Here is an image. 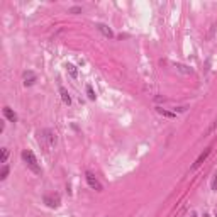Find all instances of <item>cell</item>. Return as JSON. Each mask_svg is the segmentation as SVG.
I'll use <instances>...</instances> for the list:
<instances>
[{
	"label": "cell",
	"instance_id": "5bb4252c",
	"mask_svg": "<svg viewBox=\"0 0 217 217\" xmlns=\"http://www.w3.org/2000/svg\"><path fill=\"white\" fill-rule=\"evenodd\" d=\"M7 177H9V166L3 165L2 166V172H0V180H5Z\"/></svg>",
	"mask_w": 217,
	"mask_h": 217
},
{
	"label": "cell",
	"instance_id": "44dd1931",
	"mask_svg": "<svg viewBox=\"0 0 217 217\" xmlns=\"http://www.w3.org/2000/svg\"><path fill=\"white\" fill-rule=\"evenodd\" d=\"M215 215H217V214H215Z\"/></svg>",
	"mask_w": 217,
	"mask_h": 217
},
{
	"label": "cell",
	"instance_id": "2e32d148",
	"mask_svg": "<svg viewBox=\"0 0 217 217\" xmlns=\"http://www.w3.org/2000/svg\"><path fill=\"white\" fill-rule=\"evenodd\" d=\"M210 188L212 190H217V172L214 173V178H212V183H210Z\"/></svg>",
	"mask_w": 217,
	"mask_h": 217
},
{
	"label": "cell",
	"instance_id": "9c48e42d",
	"mask_svg": "<svg viewBox=\"0 0 217 217\" xmlns=\"http://www.w3.org/2000/svg\"><path fill=\"white\" fill-rule=\"evenodd\" d=\"M60 95H61V100H63L66 105H71V97H70L68 90H66L65 87H60Z\"/></svg>",
	"mask_w": 217,
	"mask_h": 217
},
{
	"label": "cell",
	"instance_id": "30bf717a",
	"mask_svg": "<svg viewBox=\"0 0 217 217\" xmlns=\"http://www.w3.org/2000/svg\"><path fill=\"white\" fill-rule=\"evenodd\" d=\"M177 70H178L180 73H183V75H190V73H192V68H190V66L182 65V63H177Z\"/></svg>",
	"mask_w": 217,
	"mask_h": 217
},
{
	"label": "cell",
	"instance_id": "277c9868",
	"mask_svg": "<svg viewBox=\"0 0 217 217\" xmlns=\"http://www.w3.org/2000/svg\"><path fill=\"white\" fill-rule=\"evenodd\" d=\"M85 180H87V183H88V187H90V188H93V190H97V192H102V190H103L102 183H100V182L97 180V177H95L93 173L87 172V173H85Z\"/></svg>",
	"mask_w": 217,
	"mask_h": 217
},
{
	"label": "cell",
	"instance_id": "ffe728a7",
	"mask_svg": "<svg viewBox=\"0 0 217 217\" xmlns=\"http://www.w3.org/2000/svg\"><path fill=\"white\" fill-rule=\"evenodd\" d=\"M105 217H109V215H105Z\"/></svg>",
	"mask_w": 217,
	"mask_h": 217
},
{
	"label": "cell",
	"instance_id": "5b68a950",
	"mask_svg": "<svg viewBox=\"0 0 217 217\" xmlns=\"http://www.w3.org/2000/svg\"><path fill=\"white\" fill-rule=\"evenodd\" d=\"M210 151H212V149H210V148H207V149H205V151H204L202 154H200V156L197 158V160H195V163H193V165H192V170H197V168H198V166H200V165H202V163H204V161H205V160H207V158H209V154H210Z\"/></svg>",
	"mask_w": 217,
	"mask_h": 217
},
{
	"label": "cell",
	"instance_id": "ba28073f",
	"mask_svg": "<svg viewBox=\"0 0 217 217\" xmlns=\"http://www.w3.org/2000/svg\"><path fill=\"white\" fill-rule=\"evenodd\" d=\"M3 115H5V119L10 120V122H17V115H15V112L12 110L10 107H3Z\"/></svg>",
	"mask_w": 217,
	"mask_h": 217
},
{
	"label": "cell",
	"instance_id": "9a60e30c",
	"mask_svg": "<svg viewBox=\"0 0 217 217\" xmlns=\"http://www.w3.org/2000/svg\"><path fill=\"white\" fill-rule=\"evenodd\" d=\"M7 158H9V149H7V148H2V158H0V163H5Z\"/></svg>",
	"mask_w": 217,
	"mask_h": 217
},
{
	"label": "cell",
	"instance_id": "ac0fdd59",
	"mask_svg": "<svg viewBox=\"0 0 217 217\" xmlns=\"http://www.w3.org/2000/svg\"><path fill=\"white\" fill-rule=\"evenodd\" d=\"M204 217H210V215H209V214H204Z\"/></svg>",
	"mask_w": 217,
	"mask_h": 217
},
{
	"label": "cell",
	"instance_id": "7a4b0ae2",
	"mask_svg": "<svg viewBox=\"0 0 217 217\" xmlns=\"http://www.w3.org/2000/svg\"><path fill=\"white\" fill-rule=\"evenodd\" d=\"M22 160L26 161L27 168L31 170L32 173H36V175H41V166H39V163H37V158H36V154L32 153L31 149H24V151H22Z\"/></svg>",
	"mask_w": 217,
	"mask_h": 217
},
{
	"label": "cell",
	"instance_id": "e0dca14e",
	"mask_svg": "<svg viewBox=\"0 0 217 217\" xmlns=\"http://www.w3.org/2000/svg\"><path fill=\"white\" fill-rule=\"evenodd\" d=\"M68 12H70V14H80V12H82V7H71V9H70Z\"/></svg>",
	"mask_w": 217,
	"mask_h": 217
},
{
	"label": "cell",
	"instance_id": "d6986e66",
	"mask_svg": "<svg viewBox=\"0 0 217 217\" xmlns=\"http://www.w3.org/2000/svg\"><path fill=\"white\" fill-rule=\"evenodd\" d=\"M192 217H197V215H195V214H192Z\"/></svg>",
	"mask_w": 217,
	"mask_h": 217
},
{
	"label": "cell",
	"instance_id": "4fadbf2b",
	"mask_svg": "<svg viewBox=\"0 0 217 217\" xmlns=\"http://www.w3.org/2000/svg\"><path fill=\"white\" fill-rule=\"evenodd\" d=\"M87 95H88L90 100H95V98H97V95H95V90H93V87H92V85H87Z\"/></svg>",
	"mask_w": 217,
	"mask_h": 217
},
{
	"label": "cell",
	"instance_id": "52a82bcc",
	"mask_svg": "<svg viewBox=\"0 0 217 217\" xmlns=\"http://www.w3.org/2000/svg\"><path fill=\"white\" fill-rule=\"evenodd\" d=\"M97 29L100 32H102L103 36L105 37H109V39H112V37H114V32H112V29L109 27V26H105V24H97Z\"/></svg>",
	"mask_w": 217,
	"mask_h": 217
},
{
	"label": "cell",
	"instance_id": "8fae6325",
	"mask_svg": "<svg viewBox=\"0 0 217 217\" xmlns=\"http://www.w3.org/2000/svg\"><path fill=\"white\" fill-rule=\"evenodd\" d=\"M156 110H158V114L165 115V117H170V119H173V117H175L173 112H168V110H165V109H161V107H156Z\"/></svg>",
	"mask_w": 217,
	"mask_h": 217
},
{
	"label": "cell",
	"instance_id": "8992f818",
	"mask_svg": "<svg viewBox=\"0 0 217 217\" xmlns=\"http://www.w3.org/2000/svg\"><path fill=\"white\" fill-rule=\"evenodd\" d=\"M36 80H37V77H36L34 71H26V73H24V85H26V87L34 85Z\"/></svg>",
	"mask_w": 217,
	"mask_h": 217
},
{
	"label": "cell",
	"instance_id": "6da1fadb",
	"mask_svg": "<svg viewBox=\"0 0 217 217\" xmlns=\"http://www.w3.org/2000/svg\"><path fill=\"white\" fill-rule=\"evenodd\" d=\"M37 143H39V146L44 151H49L56 144V132L53 129H43V131H39L37 132Z\"/></svg>",
	"mask_w": 217,
	"mask_h": 217
},
{
	"label": "cell",
	"instance_id": "7c38bea8",
	"mask_svg": "<svg viewBox=\"0 0 217 217\" xmlns=\"http://www.w3.org/2000/svg\"><path fill=\"white\" fill-rule=\"evenodd\" d=\"M66 71H68L70 75H71V78H77L78 77V71H77V68H75V66L73 65H66Z\"/></svg>",
	"mask_w": 217,
	"mask_h": 217
},
{
	"label": "cell",
	"instance_id": "3957f363",
	"mask_svg": "<svg viewBox=\"0 0 217 217\" xmlns=\"http://www.w3.org/2000/svg\"><path fill=\"white\" fill-rule=\"evenodd\" d=\"M44 204L48 207H51V209H58L60 207V204H61V197H60V193H48V195H44Z\"/></svg>",
	"mask_w": 217,
	"mask_h": 217
}]
</instances>
